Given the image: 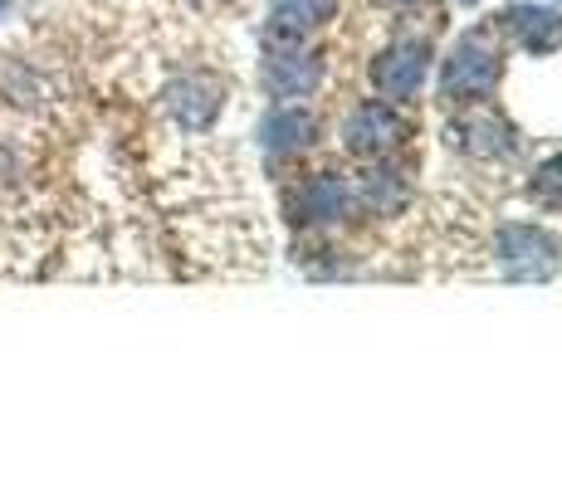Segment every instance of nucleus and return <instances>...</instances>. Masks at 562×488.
<instances>
[{"label":"nucleus","instance_id":"nucleus-7","mask_svg":"<svg viewBox=\"0 0 562 488\" xmlns=\"http://www.w3.org/2000/svg\"><path fill=\"white\" fill-rule=\"evenodd\" d=\"M294 220L299 225H333L348 215L352 205V186L342 177H333V171H318V177H308L304 186L294 191Z\"/></svg>","mask_w":562,"mask_h":488},{"label":"nucleus","instance_id":"nucleus-14","mask_svg":"<svg viewBox=\"0 0 562 488\" xmlns=\"http://www.w3.org/2000/svg\"><path fill=\"white\" fill-rule=\"evenodd\" d=\"M10 15V0H0V20H5Z\"/></svg>","mask_w":562,"mask_h":488},{"label":"nucleus","instance_id":"nucleus-10","mask_svg":"<svg viewBox=\"0 0 562 488\" xmlns=\"http://www.w3.org/2000/svg\"><path fill=\"white\" fill-rule=\"evenodd\" d=\"M313 137H318V117L299 103L274 107V113L259 123V147L265 151H304Z\"/></svg>","mask_w":562,"mask_h":488},{"label":"nucleus","instance_id":"nucleus-13","mask_svg":"<svg viewBox=\"0 0 562 488\" xmlns=\"http://www.w3.org/2000/svg\"><path fill=\"white\" fill-rule=\"evenodd\" d=\"M528 195H533L538 205H553V211H562V157H548L543 167L533 171V181H528Z\"/></svg>","mask_w":562,"mask_h":488},{"label":"nucleus","instance_id":"nucleus-3","mask_svg":"<svg viewBox=\"0 0 562 488\" xmlns=\"http://www.w3.org/2000/svg\"><path fill=\"white\" fill-rule=\"evenodd\" d=\"M406 117L396 113V107L386 103H362L348 113V123H342V147L352 151V157H386V151H396L406 143Z\"/></svg>","mask_w":562,"mask_h":488},{"label":"nucleus","instance_id":"nucleus-8","mask_svg":"<svg viewBox=\"0 0 562 488\" xmlns=\"http://www.w3.org/2000/svg\"><path fill=\"white\" fill-rule=\"evenodd\" d=\"M328 15H333V0H274L269 5V25H265V45L269 49L304 45Z\"/></svg>","mask_w":562,"mask_h":488},{"label":"nucleus","instance_id":"nucleus-12","mask_svg":"<svg viewBox=\"0 0 562 488\" xmlns=\"http://www.w3.org/2000/svg\"><path fill=\"white\" fill-rule=\"evenodd\" d=\"M358 201L376 205V211H396V205L406 201V181H402V171H392V167L362 171V181H358Z\"/></svg>","mask_w":562,"mask_h":488},{"label":"nucleus","instance_id":"nucleus-4","mask_svg":"<svg viewBox=\"0 0 562 488\" xmlns=\"http://www.w3.org/2000/svg\"><path fill=\"white\" fill-rule=\"evenodd\" d=\"M430 73V45L426 39H402L372 59V83L382 98H411Z\"/></svg>","mask_w":562,"mask_h":488},{"label":"nucleus","instance_id":"nucleus-15","mask_svg":"<svg viewBox=\"0 0 562 488\" xmlns=\"http://www.w3.org/2000/svg\"><path fill=\"white\" fill-rule=\"evenodd\" d=\"M464 5H474V0H464Z\"/></svg>","mask_w":562,"mask_h":488},{"label":"nucleus","instance_id":"nucleus-2","mask_svg":"<svg viewBox=\"0 0 562 488\" xmlns=\"http://www.w3.org/2000/svg\"><path fill=\"white\" fill-rule=\"evenodd\" d=\"M494 259L509 279H548L558 269V245L553 235L533 230V225H504L494 235Z\"/></svg>","mask_w":562,"mask_h":488},{"label":"nucleus","instance_id":"nucleus-5","mask_svg":"<svg viewBox=\"0 0 562 488\" xmlns=\"http://www.w3.org/2000/svg\"><path fill=\"white\" fill-rule=\"evenodd\" d=\"M446 143L456 151H464V157H480V161L509 157V151L518 147L514 127L504 123V117H494V113H460L456 123L446 127Z\"/></svg>","mask_w":562,"mask_h":488},{"label":"nucleus","instance_id":"nucleus-6","mask_svg":"<svg viewBox=\"0 0 562 488\" xmlns=\"http://www.w3.org/2000/svg\"><path fill=\"white\" fill-rule=\"evenodd\" d=\"M323 83V59L304 45L274 49L265 64V89L274 98H308Z\"/></svg>","mask_w":562,"mask_h":488},{"label":"nucleus","instance_id":"nucleus-9","mask_svg":"<svg viewBox=\"0 0 562 488\" xmlns=\"http://www.w3.org/2000/svg\"><path fill=\"white\" fill-rule=\"evenodd\" d=\"M225 93L215 89L211 79H201V73H187V79L167 83V113L177 117L181 127H191V133H201V127L215 123V113H221Z\"/></svg>","mask_w":562,"mask_h":488},{"label":"nucleus","instance_id":"nucleus-11","mask_svg":"<svg viewBox=\"0 0 562 488\" xmlns=\"http://www.w3.org/2000/svg\"><path fill=\"white\" fill-rule=\"evenodd\" d=\"M504 20H509L514 39L528 54L562 49V15H558V10H548V5H509V10H504Z\"/></svg>","mask_w":562,"mask_h":488},{"label":"nucleus","instance_id":"nucleus-1","mask_svg":"<svg viewBox=\"0 0 562 488\" xmlns=\"http://www.w3.org/2000/svg\"><path fill=\"white\" fill-rule=\"evenodd\" d=\"M499 45L484 30H470L456 49H450L446 69H440V98L446 103H480L484 93L499 83Z\"/></svg>","mask_w":562,"mask_h":488}]
</instances>
